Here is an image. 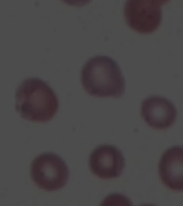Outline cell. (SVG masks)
I'll list each match as a JSON object with an SVG mask.
<instances>
[{
	"instance_id": "1",
	"label": "cell",
	"mask_w": 183,
	"mask_h": 206,
	"mask_svg": "<svg viewBox=\"0 0 183 206\" xmlns=\"http://www.w3.org/2000/svg\"><path fill=\"white\" fill-rule=\"evenodd\" d=\"M16 110L23 118L33 122L50 120L59 108V100L54 90L38 77L24 79L17 88Z\"/></svg>"
},
{
	"instance_id": "2",
	"label": "cell",
	"mask_w": 183,
	"mask_h": 206,
	"mask_svg": "<svg viewBox=\"0 0 183 206\" xmlns=\"http://www.w3.org/2000/svg\"><path fill=\"white\" fill-rule=\"evenodd\" d=\"M84 89L97 97H121L124 93L125 81L117 61L106 55L90 57L81 71Z\"/></svg>"
},
{
	"instance_id": "3",
	"label": "cell",
	"mask_w": 183,
	"mask_h": 206,
	"mask_svg": "<svg viewBox=\"0 0 183 206\" xmlns=\"http://www.w3.org/2000/svg\"><path fill=\"white\" fill-rule=\"evenodd\" d=\"M31 177L41 189L54 191L66 185L69 178V169L61 157L53 152H44L33 160Z\"/></svg>"
},
{
	"instance_id": "4",
	"label": "cell",
	"mask_w": 183,
	"mask_h": 206,
	"mask_svg": "<svg viewBox=\"0 0 183 206\" xmlns=\"http://www.w3.org/2000/svg\"><path fill=\"white\" fill-rule=\"evenodd\" d=\"M123 13L127 25L142 33L152 32L161 20L160 7L155 0H127Z\"/></svg>"
},
{
	"instance_id": "5",
	"label": "cell",
	"mask_w": 183,
	"mask_h": 206,
	"mask_svg": "<svg viewBox=\"0 0 183 206\" xmlns=\"http://www.w3.org/2000/svg\"><path fill=\"white\" fill-rule=\"evenodd\" d=\"M89 165L95 175L102 179H112L121 175L125 161L122 152L117 147L102 145L91 152Z\"/></svg>"
},
{
	"instance_id": "6",
	"label": "cell",
	"mask_w": 183,
	"mask_h": 206,
	"mask_svg": "<svg viewBox=\"0 0 183 206\" xmlns=\"http://www.w3.org/2000/svg\"><path fill=\"white\" fill-rule=\"evenodd\" d=\"M172 112L170 102L159 96H149L141 104L142 116L149 126L155 128L167 127Z\"/></svg>"
},
{
	"instance_id": "7",
	"label": "cell",
	"mask_w": 183,
	"mask_h": 206,
	"mask_svg": "<svg viewBox=\"0 0 183 206\" xmlns=\"http://www.w3.org/2000/svg\"><path fill=\"white\" fill-rule=\"evenodd\" d=\"M100 206H133V204L123 194L112 193L105 197Z\"/></svg>"
},
{
	"instance_id": "8",
	"label": "cell",
	"mask_w": 183,
	"mask_h": 206,
	"mask_svg": "<svg viewBox=\"0 0 183 206\" xmlns=\"http://www.w3.org/2000/svg\"><path fill=\"white\" fill-rule=\"evenodd\" d=\"M140 206H153V205H140Z\"/></svg>"
}]
</instances>
